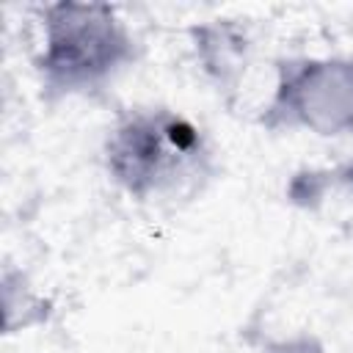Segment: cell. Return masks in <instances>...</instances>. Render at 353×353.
I'll return each instance as SVG.
<instances>
[{"label":"cell","mask_w":353,"mask_h":353,"mask_svg":"<svg viewBox=\"0 0 353 353\" xmlns=\"http://www.w3.org/2000/svg\"><path fill=\"white\" fill-rule=\"evenodd\" d=\"M265 353H325V347L320 345V339L309 336V334H295V336H284V339H270L262 345Z\"/></svg>","instance_id":"obj_6"},{"label":"cell","mask_w":353,"mask_h":353,"mask_svg":"<svg viewBox=\"0 0 353 353\" xmlns=\"http://www.w3.org/2000/svg\"><path fill=\"white\" fill-rule=\"evenodd\" d=\"M3 328L6 334H19L33 325H44L52 314V301L39 295L22 270H3Z\"/></svg>","instance_id":"obj_5"},{"label":"cell","mask_w":353,"mask_h":353,"mask_svg":"<svg viewBox=\"0 0 353 353\" xmlns=\"http://www.w3.org/2000/svg\"><path fill=\"white\" fill-rule=\"evenodd\" d=\"M256 124L265 132L353 138V52L279 58Z\"/></svg>","instance_id":"obj_3"},{"label":"cell","mask_w":353,"mask_h":353,"mask_svg":"<svg viewBox=\"0 0 353 353\" xmlns=\"http://www.w3.org/2000/svg\"><path fill=\"white\" fill-rule=\"evenodd\" d=\"M108 179L135 204L179 207L218 176V152L201 124L168 105L127 108L102 141Z\"/></svg>","instance_id":"obj_1"},{"label":"cell","mask_w":353,"mask_h":353,"mask_svg":"<svg viewBox=\"0 0 353 353\" xmlns=\"http://www.w3.org/2000/svg\"><path fill=\"white\" fill-rule=\"evenodd\" d=\"M39 22L33 72L47 102L97 97L141 55V41L110 3L55 0L39 8Z\"/></svg>","instance_id":"obj_2"},{"label":"cell","mask_w":353,"mask_h":353,"mask_svg":"<svg viewBox=\"0 0 353 353\" xmlns=\"http://www.w3.org/2000/svg\"><path fill=\"white\" fill-rule=\"evenodd\" d=\"M193 52L207 80L221 94H234L251 61V39L234 19H210L190 28Z\"/></svg>","instance_id":"obj_4"}]
</instances>
